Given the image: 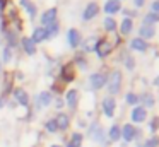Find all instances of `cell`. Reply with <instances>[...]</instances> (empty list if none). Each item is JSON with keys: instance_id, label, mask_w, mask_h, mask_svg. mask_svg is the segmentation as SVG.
Returning <instances> with one entry per match:
<instances>
[{"instance_id": "6da1fadb", "label": "cell", "mask_w": 159, "mask_h": 147, "mask_svg": "<svg viewBox=\"0 0 159 147\" xmlns=\"http://www.w3.org/2000/svg\"><path fill=\"white\" fill-rule=\"evenodd\" d=\"M106 82H108V91H110L111 94H118L120 89H121V74L118 70L111 72L110 79H106Z\"/></svg>"}, {"instance_id": "7a4b0ae2", "label": "cell", "mask_w": 159, "mask_h": 147, "mask_svg": "<svg viewBox=\"0 0 159 147\" xmlns=\"http://www.w3.org/2000/svg\"><path fill=\"white\" fill-rule=\"evenodd\" d=\"M111 50H113V44L108 43V41H104V39H101L99 44L96 46V53H98V57H99V58H104L106 55H110Z\"/></svg>"}, {"instance_id": "3957f363", "label": "cell", "mask_w": 159, "mask_h": 147, "mask_svg": "<svg viewBox=\"0 0 159 147\" xmlns=\"http://www.w3.org/2000/svg\"><path fill=\"white\" fill-rule=\"evenodd\" d=\"M41 22L45 24L46 27L48 26H52V24H55L57 22V9L55 7H52V9H48L45 14L41 16Z\"/></svg>"}, {"instance_id": "277c9868", "label": "cell", "mask_w": 159, "mask_h": 147, "mask_svg": "<svg viewBox=\"0 0 159 147\" xmlns=\"http://www.w3.org/2000/svg\"><path fill=\"white\" fill-rule=\"evenodd\" d=\"M115 108H116V101L113 98H104L103 99V111L108 118H111L115 113Z\"/></svg>"}, {"instance_id": "5b68a950", "label": "cell", "mask_w": 159, "mask_h": 147, "mask_svg": "<svg viewBox=\"0 0 159 147\" xmlns=\"http://www.w3.org/2000/svg\"><path fill=\"white\" fill-rule=\"evenodd\" d=\"M121 132V137H123L127 142H130V140L135 139V135H137V128H135L134 125H130V123H127V125L123 126V128L120 130Z\"/></svg>"}, {"instance_id": "8992f818", "label": "cell", "mask_w": 159, "mask_h": 147, "mask_svg": "<svg viewBox=\"0 0 159 147\" xmlns=\"http://www.w3.org/2000/svg\"><path fill=\"white\" fill-rule=\"evenodd\" d=\"M101 38L99 36H89L86 41H84V51H96V46L99 44Z\"/></svg>"}, {"instance_id": "52a82bcc", "label": "cell", "mask_w": 159, "mask_h": 147, "mask_svg": "<svg viewBox=\"0 0 159 147\" xmlns=\"http://www.w3.org/2000/svg\"><path fill=\"white\" fill-rule=\"evenodd\" d=\"M106 84V75L104 74H93L91 75V85L94 89H101Z\"/></svg>"}, {"instance_id": "ba28073f", "label": "cell", "mask_w": 159, "mask_h": 147, "mask_svg": "<svg viewBox=\"0 0 159 147\" xmlns=\"http://www.w3.org/2000/svg\"><path fill=\"white\" fill-rule=\"evenodd\" d=\"M99 12V7H98V3H89V5L86 7V10H84V14H82V19L84 21H89V19H93L96 14Z\"/></svg>"}, {"instance_id": "9c48e42d", "label": "cell", "mask_w": 159, "mask_h": 147, "mask_svg": "<svg viewBox=\"0 0 159 147\" xmlns=\"http://www.w3.org/2000/svg\"><path fill=\"white\" fill-rule=\"evenodd\" d=\"M145 116H147V113H145V108H142V106H137V108L132 111V122L135 123H140L145 120Z\"/></svg>"}, {"instance_id": "30bf717a", "label": "cell", "mask_w": 159, "mask_h": 147, "mask_svg": "<svg viewBox=\"0 0 159 147\" xmlns=\"http://www.w3.org/2000/svg\"><path fill=\"white\" fill-rule=\"evenodd\" d=\"M120 10H121V5H120L118 0H108V2L104 3V12H108V14H116V12H120Z\"/></svg>"}, {"instance_id": "8fae6325", "label": "cell", "mask_w": 159, "mask_h": 147, "mask_svg": "<svg viewBox=\"0 0 159 147\" xmlns=\"http://www.w3.org/2000/svg\"><path fill=\"white\" fill-rule=\"evenodd\" d=\"M46 39V29L45 27H36L34 33H33V38L31 41L33 43H41V41Z\"/></svg>"}, {"instance_id": "7c38bea8", "label": "cell", "mask_w": 159, "mask_h": 147, "mask_svg": "<svg viewBox=\"0 0 159 147\" xmlns=\"http://www.w3.org/2000/svg\"><path fill=\"white\" fill-rule=\"evenodd\" d=\"M139 33H140V39H149V38H152L156 34V31H154V27L152 26H145V24H142L140 26V31H139Z\"/></svg>"}, {"instance_id": "4fadbf2b", "label": "cell", "mask_w": 159, "mask_h": 147, "mask_svg": "<svg viewBox=\"0 0 159 147\" xmlns=\"http://www.w3.org/2000/svg\"><path fill=\"white\" fill-rule=\"evenodd\" d=\"M79 43H80V34H79V31L77 29H70L69 31V44L72 48H77L79 46Z\"/></svg>"}, {"instance_id": "5bb4252c", "label": "cell", "mask_w": 159, "mask_h": 147, "mask_svg": "<svg viewBox=\"0 0 159 147\" xmlns=\"http://www.w3.org/2000/svg\"><path fill=\"white\" fill-rule=\"evenodd\" d=\"M55 123H57V128L58 130H67L69 128V116L67 115H63V113H60L58 116H57V120H55Z\"/></svg>"}, {"instance_id": "9a60e30c", "label": "cell", "mask_w": 159, "mask_h": 147, "mask_svg": "<svg viewBox=\"0 0 159 147\" xmlns=\"http://www.w3.org/2000/svg\"><path fill=\"white\" fill-rule=\"evenodd\" d=\"M14 98L17 99V103H19V104H22V106H26L29 103V98H28V94H26L24 89H16V91H14Z\"/></svg>"}, {"instance_id": "2e32d148", "label": "cell", "mask_w": 159, "mask_h": 147, "mask_svg": "<svg viewBox=\"0 0 159 147\" xmlns=\"http://www.w3.org/2000/svg\"><path fill=\"white\" fill-rule=\"evenodd\" d=\"M62 77H63V80H74L75 74H74V65L72 63L65 65V67L62 68Z\"/></svg>"}, {"instance_id": "e0dca14e", "label": "cell", "mask_w": 159, "mask_h": 147, "mask_svg": "<svg viewBox=\"0 0 159 147\" xmlns=\"http://www.w3.org/2000/svg\"><path fill=\"white\" fill-rule=\"evenodd\" d=\"M132 29H134V21H132L130 17L123 19V22H121V34H123V36H128V34L132 33Z\"/></svg>"}, {"instance_id": "ac0fdd59", "label": "cell", "mask_w": 159, "mask_h": 147, "mask_svg": "<svg viewBox=\"0 0 159 147\" xmlns=\"http://www.w3.org/2000/svg\"><path fill=\"white\" fill-rule=\"evenodd\" d=\"M130 46L134 48V50H137V51H145V50H147V43H145L144 39H140V38H135V39H132Z\"/></svg>"}, {"instance_id": "d6986e66", "label": "cell", "mask_w": 159, "mask_h": 147, "mask_svg": "<svg viewBox=\"0 0 159 147\" xmlns=\"http://www.w3.org/2000/svg\"><path fill=\"white\" fill-rule=\"evenodd\" d=\"M89 135L93 137L94 140H98V142H101V140H103V132L99 130V125H98V123H93V126H91V132H89Z\"/></svg>"}, {"instance_id": "ffe728a7", "label": "cell", "mask_w": 159, "mask_h": 147, "mask_svg": "<svg viewBox=\"0 0 159 147\" xmlns=\"http://www.w3.org/2000/svg\"><path fill=\"white\" fill-rule=\"evenodd\" d=\"M22 46H24V50H26V53H28V55H34L36 53L34 43L31 41V38H24V39H22Z\"/></svg>"}, {"instance_id": "44dd1931", "label": "cell", "mask_w": 159, "mask_h": 147, "mask_svg": "<svg viewBox=\"0 0 159 147\" xmlns=\"http://www.w3.org/2000/svg\"><path fill=\"white\" fill-rule=\"evenodd\" d=\"M67 104H69L70 108H74V106L77 104V91L75 89H70V91L67 92Z\"/></svg>"}, {"instance_id": "7402d4cb", "label": "cell", "mask_w": 159, "mask_h": 147, "mask_svg": "<svg viewBox=\"0 0 159 147\" xmlns=\"http://www.w3.org/2000/svg\"><path fill=\"white\" fill-rule=\"evenodd\" d=\"M140 101L144 103L145 108H152V106H154V96L149 94V92H144V94L140 96Z\"/></svg>"}, {"instance_id": "603a6c76", "label": "cell", "mask_w": 159, "mask_h": 147, "mask_svg": "<svg viewBox=\"0 0 159 147\" xmlns=\"http://www.w3.org/2000/svg\"><path fill=\"white\" fill-rule=\"evenodd\" d=\"M156 22H159V16H157V14H154V12L147 14V16L144 17V24H145V26H152V24H156Z\"/></svg>"}, {"instance_id": "cb8c5ba5", "label": "cell", "mask_w": 159, "mask_h": 147, "mask_svg": "<svg viewBox=\"0 0 159 147\" xmlns=\"http://www.w3.org/2000/svg\"><path fill=\"white\" fill-rule=\"evenodd\" d=\"M50 103H52V94H50V92H41V94H39V104L41 106H48Z\"/></svg>"}, {"instance_id": "d4e9b609", "label": "cell", "mask_w": 159, "mask_h": 147, "mask_svg": "<svg viewBox=\"0 0 159 147\" xmlns=\"http://www.w3.org/2000/svg\"><path fill=\"white\" fill-rule=\"evenodd\" d=\"M104 29L106 31H115L116 29V22H115L113 17H106V19H104Z\"/></svg>"}, {"instance_id": "484cf974", "label": "cell", "mask_w": 159, "mask_h": 147, "mask_svg": "<svg viewBox=\"0 0 159 147\" xmlns=\"http://www.w3.org/2000/svg\"><path fill=\"white\" fill-rule=\"evenodd\" d=\"M120 137H121V132H120V128H118L116 125H113V126L110 128V139H111V140H118Z\"/></svg>"}, {"instance_id": "4316f807", "label": "cell", "mask_w": 159, "mask_h": 147, "mask_svg": "<svg viewBox=\"0 0 159 147\" xmlns=\"http://www.w3.org/2000/svg\"><path fill=\"white\" fill-rule=\"evenodd\" d=\"M22 5L26 7V10L29 12V16H33V17H34V14H36V7L33 5V3L29 2V0H22Z\"/></svg>"}, {"instance_id": "83f0119b", "label": "cell", "mask_w": 159, "mask_h": 147, "mask_svg": "<svg viewBox=\"0 0 159 147\" xmlns=\"http://www.w3.org/2000/svg\"><path fill=\"white\" fill-rule=\"evenodd\" d=\"M80 142H82V135H80L79 132H75L72 135V144H70V145L72 147H80Z\"/></svg>"}, {"instance_id": "f1b7e54d", "label": "cell", "mask_w": 159, "mask_h": 147, "mask_svg": "<svg viewBox=\"0 0 159 147\" xmlns=\"http://www.w3.org/2000/svg\"><path fill=\"white\" fill-rule=\"evenodd\" d=\"M125 99H127L128 104H137V103H139V96L134 94V92H128V94L125 96Z\"/></svg>"}, {"instance_id": "f546056e", "label": "cell", "mask_w": 159, "mask_h": 147, "mask_svg": "<svg viewBox=\"0 0 159 147\" xmlns=\"http://www.w3.org/2000/svg\"><path fill=\"white\" fill-rule=\"evenodd\" d=\"M159 145V137H151V139L145 142L144 147H157Z\"/></svg>"}, {"instance_id": "4dcf8cb0", "label": "cell", "mask_w": 159, "mask_h": 147, "mask_svg": "<svg viewBox=\"0 0 159 147\" xmlns=\"http://www.w3.org/2000/svg\"><path fill=\"white\" fill-rule=\"evenodd\" d=\"M46 130H48L50 133H55L57 130V123H55V120H50V122H46Z\"/></svg>"}, {"instance_id": "1f68e13d", "label": "cell", "mask_w": 159, "mask_h": 147, "mask_svg": "<svg viewBox=\"0 0 159 147\" xmlns=\"http://www.w3.org/2000/svg\"><path fill=\"white\" fill-rule=\"evenodd\" d=\"M125 67H127L128 70H132V68L135 67V63H134V58H132V57H125Z\"/></svg>"}, {"instance_id": "d6a6232c", "label": "cell", "mask_w": 159, "mask_h": 147, "mask_svg": "<svg viewBox=\"0 0 159 147\" xmlns=\"http://www.w3.org/2000/svg\"><path fill=\"white\" fill-rule=\"evenodd\" d=\"M5 36H7V39H9V44H11V46H14V44H16V36H14V33H7Z\"/></svg>"}, {"instance_id": "836d02e7", "label": "cell", "mask_w": 159, "mask_h": 147, "mask_svg": "<svg viewBox=\"0 0 159 147\" xmlns=\"http://www.w3.org/2000/svg\"><path fill=\"white\" fill-rule=\"evenodd\" d=\"M11 57H12V55H11V48H5V50H4V62H9V60H11Z\"/></svg>"}, {"instance_id": "e575fe53", "label": "cell", "mask_w": 159, "mask_h": 147, "mask_svg": "<svg viewBox=\"0 0 159 147\" xmlns=\"http://www.w3.org/2000/svg\"><path fill=\"white\" fill-rule=\"evenodd\" d=\"M151 9H152V12H154V14H157V16H159V0H156V2L152 3Z\"/></svg>"}, {"instance_id": "d590c367", "label": "cell", "mask_w": 159, "mask_h": 147, "mask_svg": "<svg viewBox=\"0 0 159 147\" xmlns=\"http://www.w3.org/2000/svg\"><path fill=\"white\" fill-rule=\"evenodd\" d=\"M157 126H159V118H154V120H152V123H151V130L154 132Z\"/></svg>"}, {"instance_id": "8d00e7d4", "label": "cell", "mask_w": 159, "mask_h": 147, "mask_svg": "<svg viewBox=\"0 0 159 147\" xmlns=\"http://www.w3.org/2000/svg\"><path fill=\"white\" fill-rule=\"evenodd\" d=\"M134 2H135V7H142L145 3V0H134Z\"/></svg>"}, {"instance_id": "74e56055", "label": "cell", "mask_w": 159, "mask_h": 147, "mask_svg": "<svg viewBox=\"0 0 159 147\" xmlns=\"http://www.w3.org/2000/svg\"><path fill=\"white\" fill-rule=\"evenodd\" d=\"M62 106H63V101H62V99H58V101H57V108H62Z\"/></svg>"}, {"instance_id": "f35d334b", "label": "cell", "mask_w": 159, "mask_h": 147, "mask_svg": "<svg viewBox=\"0 0 159 147\" xmlns=\"http://www.w3.org/2000/svg\"><path fill=\"white\" fill-rule=\"evenodd\" d=\"M154 84H156V85H159V77H156V79H154Z\"/></svg>"}, {"instance_id": "ab89813d", "label": "cell", "mask_w": 159, "mask_h": 147, "mask_svg": "<svg viewBox=\"0 0 159 147\" xmlns=\"http://www.w3.org/2000/svg\"><path fill=\"white\" fill-rule=\"evenodd\" d=\"M52 147H60V145H52Z\"/></svg>"}, {"instance_id": "60d3db41", "label": "cell", "mask_w": 159, "mask_h": 147, "mask_svg": "<svg viewBox=\"0 0 159 147\" xmlns=\"http://www.w3.org/2000/svg\"><path fill=\"white\" fill-rule=\"evenodd\" d=\"M67 147H72V145H70V144H69V145H67Z\"/></svg>"}]
</instances>
